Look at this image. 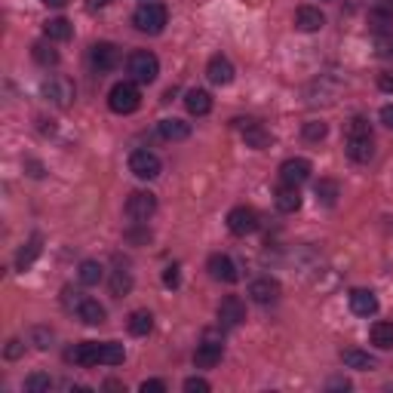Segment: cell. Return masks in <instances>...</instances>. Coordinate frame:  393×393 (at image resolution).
I'll return each mask as SVG.
<instances>
[{
    "label": "cell",
    "instance_id": "cell-1",
    "mask_svg": "<svg viewBox=\"0 0 393 393\" xmlns=\"http://www.w3.org/2000/svg\"><path fill=\"white\" fill-rule=\"evenodd\" d=\"M166 22H169V10L163 4H157V0H148V4H141L132 13V25H136L141 34H160L166 28Z\"/></svg>",
    "mask_w": 393,
    "mask_h": 393
},
{
    "label": "cell",
    "instance_id": "cell-2",
    "mask_svg": "<svg viewBox=\"0 0 393 393\" xmlns=\"http://www.w3.org/2000/svg\"><path fill=\"white\" fill-rule=\"evenodd\" d=\"M138 105H141V93L136 83H127V80L114 83L111 93H108V108L114 114H132V111H138Z\"/></svg>",
    "mask_w": 393,
    "mask_h": 393
},
{
    "label": "cell",
    "instance_id": "cell-3",
    "mask_svg": "<svg viewBox=\"0 0 393 393\" xmlns=\"http://www.w3.org/2000/svg\"><path fill=\"white\" fill-rule=\"evenodd\" d=\"M127 68L136 83H154L157 74H160V62H157V56L148 53V49H136V53L129 56Z\"/></svg>",
    "mask_w": 393,
    "mask_h": 393
},
{
    "label": "cell",
    "instance_id": "cell-4",
    "mask_svg": "<svg viewBox=\"0 0 393 393\" xmlns=\"http://www.w3.org/2000/svg\"><path fill=\"white\" fill-rule=\"evenodd\" d=\"M160 169H163V163H160V157L154 154V150H132L129 154V172L136 175V179H141V181H150V179H157L160 175Z\"/></svg>",
    "mask_w": 393,
    "mask_h": 393
},
{
    "label": "cell",
    "instance_id": "cell-5",
    "mask_svg": "<svg viewBox=\"0 0 393 393\" xmlns=\"http://www.w3.org/2000/svg\"><path fill=\"white\" fill-rule=\"evenodd\" d=\"M157 212V197L150 194V191H132L127 197V215L132 221H148L150 215Z\"/></svg>",
    "mask_w": 393,
    "mask_h": 393
},
{
    "label": "cell",
    "instance_id": "cell-6",
    "mask_svg": "<svg viewBox=\"0 0 393 393\" xmlns=\"http://www.w3.org/2000/svg\"><path fill=\"white\" fill-rule=\"evenodd\" d=\"M44 96L53 102L56 108H71L74 105V83L68 80V77H49V80H44Z\"/></svg>",
    "mask_w": 393,
    "mask_h": 393
},
{
    "label": "cell",
    "instance_id": "cell-7",
    "mask_svg": "<svg viewBox=\"0 0 393 393\" xmlns=\"http://www.w3.org/2000/svg\"><path fill=\"white\" fill-rule=\"evenodd\" d=\"M89 62H93L96 71H114L117 65H120V46L117 44H108V40H98V44H93V49H89Z\"/></svg>",
    "mask_w": 393,
    "mask_h": 393
},
{
    "label": "cell",
    "instance_id": "cell-8",
    "mask_svg": "<svg viewBox=\"0 0 393 393\" xmlns=\"http://www.w3.org/2000/svg\"><path fill=\"white\" fill-rule=\"evenodd\" d=\"M228 231L237 233V237H246V233L258 231V212L249 206H233L228 212Z\"/></svg>",
    "mask_w": 393,
    "mask_h": 393
},
{
    "label": "cell",
    "instance_id": "cell-9",
    "mask_svg": "<svg viewBox=\"0 0 393 393\" xmlns=\"http://www.w3.org/2000/svg\"><path fill=\"white\" fill-rule=\"evenodd\" d=\"M311 160H304V157H289L286 163L280 166V181L283 185H292V188H301L307 179H311Z\"/></svg>",
    "mask_w": 393,
    "mask_h": 393
},
{
    "label": "cell",
    "instance_id": "cell-10",
    "mask_svg": "<svg viewBox=\"0 0 393 393\" xmlns=\"http://www.w3.org/2000/svg\"><path fill=\"white\" fill-rule=\"evenodd\" d=\"M206 271H209V277H212V280H219V283H237V280H240L237 264H233L228 255H221V252L209 255Z\"/></svg>",
    "mask_w": 393,
    "mask_h": 393
},
{
    "label": "cell",
    "instance_id": "cell-11",
    "mask_svg": "<svg viewBox=\"0 0 393 393\" xmlns=\"http://www.w3.org/2000/svg\"><path fill=\"white\" fill-rule=\"evenodd\" d=\"M243 320H246V304H243V301H240L237 295L221 298V304H219V323L224 326V329H237Z\"/></svg>",
    "mask_w": 393,
    "mask_h": 393
},
{
    "label": "cell",
    "instance_id": "cell-12",
    "mask_svg": "<svg viewBox=\"0 0 393 393\" xmlns=\"http://www.w3.org/2000/svg\"><path fill=\"white\" fill-rule=\"evenodd\" d=\"M221 356H224V344H221V341L206 338L203 344H197V350H194V366H197V369H215V366L221 363Z\"/></svg>",
    "mask_w": 393,
    "mask_h": 393
},
{
    "label": "cell",
    "instance_id": "cell-13",
    "mask_svg": "<svg viewBox=\"0 0 393 393\" xmlns=\"http://www.w3.org/2000/svg\"><path fill=\"white\" fill-rule=\"evenodd\" d=\"M240 123V129H243V141L249 148H255V150H267L273 145V136H271V129H264L262 123H255V120H237Z\"/></svg>",
    "mask_w": 393,
    "mask_h": 393
},
{
    "label": "cell",
    "instance_id": "cell-14",
    "mask_svg": "<svg viewBox=\"0 0 393 393\" xmlns=\"http://www.w3.org/2000/svg\"><path fill=\"white\" fill-rule=\"evenodd\" d=\"M249 298L258 301V304H273V301L280 298V283L271 280V277L252 280L249 283Z\"/></svg>",
    "mask_w": 393,
    "mask_h": 393
},
{
    "label": "cell",
    "instance_id": "cell-15",
    "mask_svg": "<svg viewBox=\"0 0 393 393\" xmlns=\"http://www.w3.org/2000/svg\"><path fill=\"white\" fill-rule=\"evenodd\" d=\"M206 77L215 83V86H228V83L233 80V65L228 56H212L206 65Z\"/></svg>",
    "mask_w": 393,
    "mask_h": 393
},
{
    "label": "cell",
    "instance_id": "cell-16",
    "mask_svg": "<svg viewBox=\"0 0 393 393\" xmlns=\"http://www.w3.org/2000/svg\"><path fill=\"white\" fill-rule=\"evenodd\" d=\"M68 359H71V363H77V366H83V369L98 366V363H102V344H98V341H83V344H77L71 350Z\"/></svg>",
    "mask_w": 393,
    "mask_h": 393
},
{
    "label": "cell",
    "instance_id": "cell-17",
    "mask_svg": "<svg viewBox=\"0 0 393 393\" xmlns=\"http://www.w3.org/2000/svg\"><path fill=\"white\" fill-rule=\"evenodd\" d=\"M350 311H354L356 316L378 314V298H375V292H369V289H354V292H350Z\"/></svg>",
    "mask_w": 393,
    "mask_h": 393
},
{
    "label": "cell",
    "instance_id": "cell-18",
    "mask_svg": "<svg viewBox=\"0 0 393 393\" xmlns=\"http://www.w3.org/2000/svg\"><path fill=\"white\" fill-rule=\"evenodd\" d=\"M295 25H298V31H304V34H314V31H320L326 25V15L316 10V6H298Z\"/></svg>",
    "mask_w": 393,
    "mask_h": 393
},
{
    "label": "cell",
    "instance_id": "cell-19",
    "mask_svg": "<svg viewBox=\"0 0 393 393\" xmlns=\"http://www.w3.org/2000/svg\"><path fill=\"white\" fill-rule=\"evenodd\" d=\"M40 252H44V237H40V233H34V237H31L28 243L19 249V255H15V267H19V271H28V267L37 262Z\"/></svg>",
    "mask_w": 393,
    "mask_h": 393
},
{
    "label": "cell",
    "instance_id": "cell-20",
    "mask_svg": "<svg viewBox=\"0 0 393 393\" xmlns=\"http://www.w3.org/2000/svg\"><path fill=\"white\" fill-rule=\"evenodd\" d=\"M347 157L354 163H369L372 157H375V145H372V136H366V138H347Z\"/></svg>",
    "mask_w": 393,
    "mask_h": 393
},
{
    "label": "cell",
    "instance_id": "cell-21",
    "mask_svg": "<svg viewBox=\"0 0 393 393\" xmlns=\"http://www.w3.org/2000/svg\"><path fill=\"white\" fill-rule=\"evenodd\" d=\"M273 203H277V209H280V212H286V215L298 212V209H301V191L292 188V185H283L277 194H273Z\"/></svg>",
    "mask_w": 393,
    "mask_h": 393
},
{
    "label": "cell",
    "instance_id": "cell-22",
    "mask_svg": "<svg viewBox=\"0 0 393 393\" xmlns=\"http://www.w3.org/2000/svg\"><path fill=\"white\" fill-rule=\"evenodd\" d=\"M160 136L166 138V141H185L188 136H191V123H185V120H179V117H169V120H160Z\"/></svg>",
    "mask_w": 393,
    "mask_h": 393
},
{
    "label": "cell",
    "instance_id": "cell-23",
    "mask_svg": "<svg viewBox=\"0 0 393 393\" xmlns=\"http://www.w3.org/2000/svg\"><path fill=\"white\" fill-rule=\"evenodd\" d=\"M185 108L194 117H206L209 111H212V96H209L206 89H191V93L185 96Z\"/></svg>",
    "mask_w": 393,
    "mask_h": 393
},
{
    "label": "cell",
    "instance_id": "cell-24",
    "mask_svg": "<svg viewBox=\"0 0 393 393\" xmlns=\"http://www.w3.org/2000/svg\"><path fill=\"white\" fill-rule=\"evenodd\" d=\"M341 363H344L347 369H356V372H369V369H375V359H372L369 354H363V350H356V347L341 350Z\"/></svg>",
    "mask_w": 393,
    "mask_h": 393
},
{
    "label": "cell",
    "instance_id": "cell-25",
    "mask_svg": "<svg viewBox=\"0 0 393 393\" xmlns=\"http://www.w3.org/2000/svg\"><path fill=\"white\" fill-rule=\"evenodd\" d=\"M77 316L86 326H102L105 323V307L98 304L96 298H83L80 301V307H77Z\"/></svg>",
    "mask_w": 393,
    "mask_h": 393
},
{
    "label": "cell",
    "instance_id": "cell-26",
    "mask_svg": "<svg viewBox=\"0 0 393 393\" xmlns=\"http://www.w3.org/2000/svg\"><path fill=\"white\" fill-rule=\"evenodd\" d=\"M127 329H129V335L145 338V335H150V329H154V316L148 311H132L127 320Z\"/></svg>",
    "mask_w": 393,
    "mask_h": 393
},
{
    "label": "cell",
    "instance_id": "cell-27",
    "mask_svg": "<svg viewBox=\"0 0 393 393\" xmlns=\"http://www.w3.org/2000/svg\"><path fill=\"white\" fill-rule=\"evenodd\" d=\"M314 194H316V200H320L323 206H335L338 197H341V185L335 179H320L316 181V188H314Z\"/></svg>",
    "mask_w": 393,
    "mask_h": 393
},
{
    "label": "cell",
    "instance_id": "cell-28",
    "mask_svg": "<svg viewBox=\"0 0 393 393\" xmlns=\"http://www.w3.org/2000/svg\"><path fill=\"white\" fill-rule=\"evenodd\" d=\"M44 34H46V40H71L74 37V25L68 22V19H49L46 25H44Z\"/></svg>",
    "mask_w": 393,
    "mask_h": 393
},
{
    "label": "cell",
    "instance_id": "cell-29",
    "mask_svg": "<svg viewBox=\"0 0 393 393\" xmlns=\"http://www.w3.org/2000/svg\"><path fill=\"white\" fill-rule=\"evenodd\" d=\"M390 25H393V10L390 6H378V10L369 13V28L375 31V34H387V31H393Z\"/></svg>",
    "mask_w": 393,
    "mask_h": 393
},
{
    "label": "cell",
    "instance_id": "cell-30",
    "mask_svg": "<svg viewBox=\"0 0 393 393\" xmlns=\"http://www.w3.org/2000/svg\"><path fill=\"white\" fill-rule=\"evenodd\" d=\"M80 283L83 286H98L102 283V277H105V267L98 264V262H93V258H86V262H80Z\"/></svg>",
    "mask_w": 393,
    "mask_h": 393
},
{
    "label": "cell",
    "instance_id": "cell-31",
    "mask_svg": "<svg viewBox=\"0 0 393 393\" xmlns=\"http://www.w3.org/2000/svg\"><path fill=\"white\" fill-rule=\"evenodd\" d=\"M372 344L381 347V350H390L393 347V323H375L372 326Z\"/></svg>",
    "mask_w": 393,
    "mask_h": 393
},
{
    "label": "cell",
    "instance_id": "cell-32",
    "mask_svg": "<svg viewBox=\"0 0 393 393\" xmlns=\"http://www.w3.org/2000/svg\"><path fill=\"white\" fill-rule=\"evenodd\" d=\"M127 359V350H123L120 341H105L102 344V366H120Z\"/></svg>",
    "mask_w": 393,
    "mask_h": 393
},
{
    "label": "cell",
    "instance_id": "cell-33",
    "mask_svg": "<svg viewBox=\"0 0 393 393\" xmlns=\"http://www.w3.org/2000/svg\"><path fill=\"white\" fill-rule=\"evenodd\" d=\"M31 56H34V62L44 65V68H49V65H58V53L49 44H44V40L31 46Z\"/></svg>",
    "mask_w": 393,
    "mask_h": 393
},
{
    "label": "cell",
    "instance_id": "cell-34",
    "mask_svg": "<svg viewBox=\"0 0 393 393\" xmlns=\"http://www.w3.org/2000/svg\"><path fill=\"white\" fill-rule=\"evenodd\" d=\"M129 289H132V273H129V271H123V267H117L114 277H111V295L123 298Z\"/></svg>",
    "mask_w": 393,
    "mask_h": 393
},
{
    "label": "cell",
    "instance_id": "cell-35",
    "mask_svg": "<svg viewBox=\"0 0 393 393\" xmlns=\"http://www.w3.org/2000/svg\"><path fill=\"white\" fill-rule=\"evenodd\" d=\"M49 387H53V378L44 375V372H34V375H28V378H25V390H28V393H46Z\"/></svg>",
    "mask_w": 393,
    "mask_h": 393
},
{
    "label": "cell",
    "instance_id": "cell-36",
    "mask_svg": "<svg viewBox=\"0 0 393 393\" xmlns=\"http://www.w3.org/2000/svg\"><path fill=\"white\" fill-rule=\"evenodd\" d=\"M366 136H372L369 120H366V117H354V120L347 123V138H366Z\"/></svg>",
    "mask_w": 393,
    "mask_h": 393
},
{
    "label": "cell",
    "instance_id": "cell-37",
    "mask_svg": "<svg viewBox=\"0 0 393 393\" xmlns=\"http://www.w3.org/2000/svg\"><path fill=\"white\" fill-rule=\"evenodd\" d=\"M53 332L49 329H44V326H34V329H31V341H34V347L37 350H49L53 347Z\"/></svg>",
    "mask_w": 393,
    "mask_h": 393
},
{
    "label": "cell",
    "instance_id": "cell-38",
    "mask_svg": "<svg viewBox=\"0 0 393 393\" xmlns=\"http://www.w3.org/2000/svg\"><path fill=\"white\" fill-rule=\"evenodd\" d=\"M301 132H304L307 141H323L326 132H329V127H326L323 120H311V123H304V129H301Z\"/></svg>",
    "mask_w": 393,
    "mask_h": 393
},
{
    "label": "cell",
    "instance_id": "cell-39",
    "mask_svg": "<svg viewBox=\"0 0 393 393\" xmlns=\"http://www.w3.org/2000/svg\"><path fill=\"white\" fill-rule=\"evenodd\" d=\"M375 53L381 58H393V31L387 34H375Z\"/></svg>",
    "mask_w": 393,
    "mask_h": 393
},
{
    "label": "cell",
    "instance_id": "cell-40",
    "mask_svg": "<svg viewBox=\"0 0 393 393\" xmlns=\"http://www.w3.org/2000/svg\"><path fill=\"white\" fill-rule=\"evenodd\" d=\"M185 390L188 393H209V381H203V378H188L185 381Z\"/></svg>",
    "mask_w": 393,
    "mask_h": 393
},
{
    "label": "cell",
    "instance_id": "cell-41",
    "mask_svg": "<svg viewBox=\"0 0 393 393\" xmlns=\"http://www.w3.org/2000/svg\"><path fill=\"white\" fill-rule=\"evenodd\" d=\"M141 393H166V384L163 381H141V387H138Z\"/></svg>",
    "mask_w": 393,
    "mask_h": 393
},
{
    "label": "cell",
    "instance_id": "cell-42",
    "mask_svg": "<svg viewBox=\"0 0 393 393\" xmlns=\"http://www.w3.org/2000/svg\"><path fill=\"white\" fill-rule=\"evenodd\" d=\"M163 283H166V286H169V289H175V286H179V267H166V273H163Z\"/></svg>",
    "mask_w": 393,
    "mask_h": 393
},
{
    "label": "cell",
    "instance_id": "cell-43",
    "mask_svg": "<svg viewBox=\"0 0 393 393\" xmlns=\"http://www.w3.org/2000/svg\"><path fill=\"white\" fill-rule=\"evenodd\" d=\"M378 86L384 93H393V71H381L378 74Z\"/></svg>",
    "mask_w": 393,
    "mask_h": 393
},
{
    "label": "cell",
    "instance_id": "cell-44",
    "mask_svg": "<svg viewBox=\"0 0 393 393\" xmlns=\"http://www.w3.org/2000/svg\"><path fill=\"white\" fill-rule=\"evenodd\" d=\"M22 350H25V344L22 341H10V344H6V359H15V356H22Z\"/></svg>",
    "mask_w": 393,
    "mask_h": 393
},
{
    "label": "cell",
    "instance_id": "cell-45",
    "mask_svg": "<svg viewBox=\"0 0 393 393\" xmlns=\"http://www.w3.org/2000/svg\"><path fill=\"white\" fill-rule=\"evenodd\" d=\"M381 123H384L387 129H393V105H384V108H381Z\"/></svg>",
    "mask_w": 393,
    "mask_h": 393
},
{
    "label": "cell",
    "instance_id": "cell-46",
    "mask_svg": "<svg viewBox=\"0 0 393 393\" xmlns=\"http://www.w3.org/2000/svg\"><path fill=\"white\" fill-rule=\"evenodd\" d=\"M111 0H89V10H105Z\"/></svg>",
    "mask_w": 393,
    "mask_h": 393
},
{
    "label": "cell",
    "instance_id": "cell-47",
    "mask_svg": "<svg viewBox=\"0 0 393 393\" xmlns=\"http://www.w3.org/2000/svg\"><path fill=\"white\" fill-rule=\"evenodd\" d=\"M44 4H46V6H53V10H62V6L68 4V0H44Z\"/></svg>",
    "mask_w": 393,
    "mask_h": 393
}]
</instances>
